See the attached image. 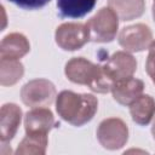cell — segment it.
Here are the masks:
<instances>
[{"instance_id": "cell-1", "label": "cell", "mask_w": 155, "mask_h": 155, "mask_svg": "<svg viewBox=\"0 0 155 155\" xmlns=\"http://www.w3.org/2000/svg\"><path fill=\"white\" fill-rule=\"evenodd\" d=\"M65 75L71 82L86 85L98 93L110 92L116 84L104 65L93 64L82 57L71 58L65 64Z\"/></svg>"}, {"instance_id": "cell-2", "label": "cell", "mask_w": 155, "mask_h": 155, "mask_svg": "<svg viewBox=\"0 0 155 155\" xmlns=\"http://www.w3.org/2000/svg\"><path fill=\"white\" fill-rule=\"evenodd\" d=\"M98 101L93 94L62 91L57 96L56 110L58 115L73 126H82L96 114Z\"/></svg>"}, {"instance_id": "cell-3", "label": "cell", "mask_w": 155, "mask_h": 155, "mask_svg": "<svg viewBox=\"0 0 155 155\" xmlns=\"http://www.w3.org/2000/svg\"><path fill=\"white\" fill-rule=\"evenodd\" d=\"M86 24L88 25L90 39L92 41L109 42L116 35L119 17L110 7H103Z\"/></svg>"}, {"instance_id": "cell-4", "label": "cell", "mask_w": 155, "mask_h": 155, "mask_svg": "<svg viewBox=\"0 0 155 155\" xmlns=\"http://www.w3.org/2000/svg\"><path fill=\"white\" fill-rule=\"evenodd\" d=\"M21 97L25 105L45 108L53 103L56 97L54 85L45 79H35L27 82L21 90Z\"/></svg>"}, {"instance_id": "cell-5", "label": "cell", "mask_w": 155, "mask_h": 155, "mask_svg": "<svg viewBox=\"0 0 155 155\" xmlns=\"http://www.w3.org/2000/svg\"><path fill=\"white\" fill-rule=\"evenodd\" d=\"M97 138L99 143L109 150L122 148L128 138L127 125L117 117H109L103 120L97 130Z\"/></svg>"}, {"instance_id": "cell-6", "label": "cell", "mask_w": 155, "mask_h": 155, "mask_svg": "<svg viewBox=\"0 0 155 155\" xmlns=\"http://www.w3.org/2000/svg\"><path fill=\"white\" fill-rule=\"evenodd\" d=\"M90 39V29L84 23H64L56 30V42L65 51L81 48Z\"/></svg>"}, {"instance_id": "cell-7", "label": "cell", "mask_w": 155, "mask_h": 155, "mask_svg": "<svg viewBox=\"0 0 155 155\" xmlns=\"http://www.w3.org/2000/svg\"><path fill=\"white\" fill-rule=\"evenodd\" d=\"M153 34L148 25L137 23L121 29L119 34V44L130 52H139L150 46Z\"/></svg>"}, {"instance_id": "cell-8", "label": "cell", "mask_w": 155, "mask_h": 155, "mask_svg": "<svg viewBox=\"0 0 155 155\" xmlns=\"http://www.w3.org/2000/svg\"><path fill=\"white\" fill-rule=\"evenodd\" d=\"M104 67L117 82L120 80H125L133 76L137 69V62L134 57L127 51H117L109 57Z\"/></svg>"}, {"instance_id": "cell-9", "label": "cell", "mask_w": 155, "mask_h": 155, "mask_svg": "<svg viewBox=\"0 0 155 155\" xmlns=\"http://www.w3.org/2000/svg\"><path fill=\"white\" fill-rule=\"evenodd\" d=\"M22 119V110L18 105L13 103L4 104L0 111V138L2 144L10 142L21 124Z\"/></svg>"}, {"instance_id": "cell-10", "label": "cell", "mask_w": 155, "mask_h": 155, "mask_svg": "<svg viewBox=\"0 0 155 155\" xmlns=\"http://www.w3.org/2000/svg\"><path fill=\"white\" fill-rule=\"evenodd\" d=\"M54 126V117L47 108H34L24 117L25 133H48Z\"/></svg>"}, {"instance_id": "cell-11", "label": "cell", "mask_w": 155, "mask_h": 155, "mask_svg": "<svg viewBox=\"0 0 155 155\" xmlns=\"http://www.w3.org/2000/svg\"><path fill=\"white\" fill-rule=\"evenodd\" d=\"M144 90V84L142 80L136 79V78H128L125 80L117 81L111 92L114 99L122 104V105H130L132 102H134Z\"/></svg>"}, {"instance_id": "cell-12", "label": "cell", "mask_w": 155, "mask_h": 155, "mask_svg": "<svg viewBox=\"0 0 155 155\" xmlns=\"http://www.w3.org/2000/svg\"><path fill=\"white\" fill-rule=\"evenodd\" d=\"M30 50L29 41L23 34L11 33L6 35L0 44L1 59H18L27 54Z\"/></svg>"}, {"instance_id": "cell-13", "label": "cell", "mask_w": 155, "mask_h": 155, "mask_svg": "<svg viewBox=\"0 0 155 155\" xmlns=\"http://www.w3.org/2000/svg\"><path fill=\"white\" fill-rule=\"evenodd\" d=\"M130 113L132 120L140 125H148L155 116V101L148 94H140L134 102L130 104Z\"/></svg>"}, {"instance_id": "cell-14", "label": "cell", "mask_w": 155, "mask_h": 155, "mask_svg": "<svg viewBox=\"0 0 155 155\" xmlns=\"http://www.w3.org/2000/svg\"><path fill=\"white\" fill-rule=\"evenodd\" d=\"M108 5L121 21L140 17L145 8L144 0H108Z\"/></svg>"}, {"instance_id": "cell-15", "label": "cell", "mask_w": 155, "mask_h": 155, "mask_svg": "<svg viewBox=\"0 0 155 155\" xmlns=\"http://www.w3.org/2000/svg\"><path fill=\"white\" fill-rule=\"evenodd\" d=\"M97 0H57V8L62 18H80L90 13Z\"/></svg>"}, {"instance_id": "cell-16", "label": "cell", "mask_w": 155, "mask_h": 155, "mask_svg": "<svg viewBox=\"0 0 155 155\" xmlns=\"http://www.w3.org/2000/svg\"><path fill=\"white\" fill-rule=\"evenodd\" d=\"M47 134L46 133H27L23 140L19 143L16 154H35L44 155L47 147Z\"/></svg>"}, {"instance_id": "cell-17", "label": "cell", "mask_w": 155, "mask_h": 155, "mask_svg": "<svg viewBox=\"0 0 155 155\" xmlns=\"http://www.w3.org/2000/svg\"><path fill=\"white\" fill-rule=\"evenodd\" d=\"M24 73L23 64L17 59L0 61V84L2 86L15 85Z\"/></svg>"}, {"instance_id": "cell-18", "label": "cell", "mask_w": 155, "mask_h": 155, "mask_svg": "<svg viewBox=\"0 0 155 155\" xmlns=\"http://www.w3.org/2000/svg\"><path fill=\"white\" fill-rule=\"evenodd\" d=\"M17 6L25 8V10H36L44 7L46 4H48L51 0H8Z\"/></svg>"}, {"instance_id": "cell-19", "label": "cell", "mask_w": 155, "mask_h": 155, "mask_svg": "<svg viewBox=\"0 0 155 155\" xmlns=\"http://www.w3.org/2000/svg\"><path fill=\"white\" fill-rule=\"evenodd\" d=\"M150 67H155V41H153L149 46V54L145 63V68H150Z\"/></svg>"}, {"instance_id": "cell-20", "label": "cell", "mask_w": 155, "mask_h": 155, "mask_svg": "<svg viewBox=\"0 0 155 155\" xmlns=\"http://www.w3.org/2000/svg\"><path fill=\"white\" fill-rule=\"evenodd\" d=\"M145 69H147V73H148V75L151 78L153 82L155 84V67H151V68H145Z\"/></svg>"}, {"instance_id": "cell-21", "label": "cell", "mask_w": 155, "mask_h": 155, "mask_svg": "<svg viewBox=\"0 0 155 155\" xmlns=\"http://www.w3.org/2000/svg\"><path fill=\"white\" fill-rule=\"evenodd\" d=\"M151 133H153V137H154V139H155V121H154L153 127H151Z\"/></svg>"}, {"instance_id": "cell-22", "label": "cell", "mask_w": 155, "mask_h": 155, "mask_svg": "<svg viewBox=\"0 0 155 155\" xmlns=\"http://www.w3.org/2000/svg\"><path fill=\"white\" fill-rule=\"evenodd\" d=\"M153 17H154V21H155V2L153 5Z\"/></svg>"}]
</instances>
